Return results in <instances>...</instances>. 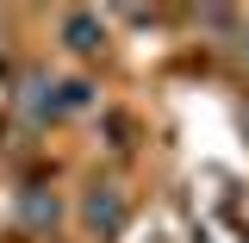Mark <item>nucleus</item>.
Wrapping results in <instances>:
<instances>
[{"mask_svg":"<svg viewBox=\"0 0 249 243\" xmlns=\"http://www.w3.org/2000/svg\"><path fill=\"white\" fill-rule=\"evenodd\" d=\"M81 218H88L93 237H119V224H124V200H119V187H93L88 206H81Z\"/></svg>","mask_w":249,"mask_h":243,"instance_id":"1","label":"nucleus"},{"mask_svg":"<svg viewBox=\"0 0 249 243\" xmlns=\"http://www.w3.org/2000/svg\"><path fill=\"white\" fill-rule=\"evenodd\" d=\"M100 37H106V31H100L93 13H62V44H69L75 56H93V50H100Z\"/></svg>","mask_w":249,"mask_h":243,"instance_id":"2","label":"nucleus"}]
</instances>
